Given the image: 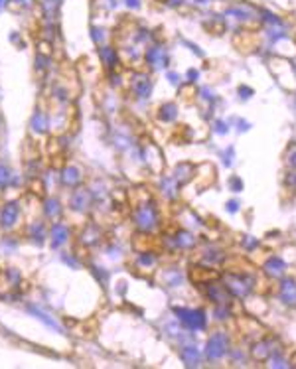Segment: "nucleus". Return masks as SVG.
I'll return each mask as SVG.
<instances>
[{
	"instance_id": "14",
	"label": "nucleus",
	"mask_w": 296,
	"mask_h": 369,
	"mask_svg": "<svg viewBox=\"0 0 296 369\" xmlns=\"http://www.w3.org/2000/svg\"><path fill=\"white\" fill-rule=\"evenodd\" d=\"M147 61L154 67H162L166 65V51L160 46H154L147 51Z\"/></svg>"
},
{
	"instance_id": "1",
	"label": "nucleus",
	"mask_w": 296,
	"mask_h": 369,
	"mask_svg": "<svg viewBox=\"0 0 296 369\" xmlns=\"http://www.w3.org/2000/svg\"><path fill=\"white\" fill-rule=\"evenodd\" d=\"M223 286L235 298H247L255 288V278L243 271H229L223 277Z\"/></svg>"
},
{
	"instance_id": "3",
	"label": "nucleus",
	"mask_w": 296,
	"mask_h": 369,
	"mask_svg": "<svg viewBox=\"0 0 296 369\" xmlns=\"http://www.w3.org/2000/svg\"><path fill=\"white\" fill-rule=\"evenodd\" d=\"M174 314L190 332H201L207 326L205 312L199 308H174Z\"/></svg>"
},
{
	"instance_id": "16",
	"label": "nucleus",
	"mask_w": 296,
	"mask_h": 369,
	"mask_svg": "<svg viewBox=\"0 0 296 369\" xmlns=\"http://www.w3.org/2000/svg\"><path fill=\"white\" fill-rule=\"evenodd\" d=\"M67 235H69L67 227L61 225V223H55V225L51 227V245H53V247H59L61 243L67 241Z\"/></svg>"
},
{
	"instance_id": "21",
	"label": "nucleus",
	"mask_w": 296,
	"mask_h": 369,
	"mask_svg": "<svg viewBox=\"0 0 296 369\" xmlns=\"http://www.w3.org/2000/svg\"><path fill=\"white\" fill-rule=\"evenodd\" d=\"M81 180V174L75 170V168H67L65 174H63V182L67 185H75L77 182Z\"/></svg>"
},
{
	"instance_id": "24",
	"label": "nucleus",
	"mask_w": 296,
	"mask_h": 369,
	"mask_svg": "<svg viewBox=\"0 0 296 369\" xmlns=\"http://www.w3.org/2000/svg\"><path fill=\"white\" fill-rule=\"evenodd\" d=\"M46 211H48V215H49V217H53V215H59V203H57L55 199H48Z\"/></svg>"
},
{
	"instance_id": "35",
	"label": "nucleus",
	"mask_w": 296,
	"mask_h": 369,
	"mask_svg": "<svg viewBox=\"0 0 296 369\" xmlns=\"http://www.w3.org/2000/svg\"><path fill=\"white\" fill-rule=\"evenodd\" d=\"M287 182H289V185H296V172H293V176L287 178Z\"/></svg>"
},
{
	"instance_id": "34",
	"label": "nucleus",
	"mask_w": 296,
	"mask_h": 369,
	"mask_svg": "<svg viewBox=\"0 0 296 369\" xmlns=\"http://www.w3.org/2000/svg\"><path fill=\"white\" fill-rule=\"evenodd\" d=\"M197 77H199V73H197L196 69H190V71H188V81L194 83V81H197Z\"/></svg>"
},
{
	"instance_id": "20",
	"label": "nucleus",
	"mask_w": 296,
	"mask_h": 369,
	"mask_svg": "<svg viewBox=\"0 0 296 369\" xmlns=\"http://www.w3.org/2000/svg\"><path fill=\"white\" fill-rule=\"evenodd\" d=\"M180 185L176 184V180L174 178H164L162 180V193L166 195V197H176V189H178Z\"/></svg>"
},
{
	"instance_id": "11",
	"label": "nucleus",
	"mask_w": 296,
	"mask_h": 369,
	"mask_svg": "<svg viewBox=\"0 0 296 369\" xmlns=\"http://www.w3.org/2000/svg\"><path fill=\"white\" fill-rule=\"evenodd\" d=\"M196 243H197V237H196V235H192V233H190V231H186V229L176 231V235L172 237V245H174L176 249L190 251V249H194V247H196Z\"/></svg>"
},
{
	"instance_id": "23",
	"label": "nucleus",
	"mask_w": 296,
	"mask_h": 369,
	"mask_svg": "<svg viewBox=\"0 0 296 369\" xmlns=\"http://www.w3.org/2000/svg\"><path fill=\"white\" fill-rule=\"evenodd\" d=\"M229 308H227V304H217V308H215V318L217 320H227L229 318Z\"/></svg>"
},
{
	"instance_id": "29",
	"label": "nucleus",
	"mask_w": 296,
	"mask_h": 369,
	"mask_svg": "<svg viewBox=\"0 0 296 369\" xmlns=\"http://www.w3.org/2000/svg\"><path fill=\"white\" fill-rule=\"evenodd\" d=\"M253 95V89H249V87H239V97L241 99H249Z\"/></svg>"
},
{
	"instance_id": "2",
	"label": "nucleus",
	"mask_w": 296,
	"mask_h": 369,
	"mask_svg": "<svg viewBox=\"0 0 296 369\" xmlns=\"http://www.w3.org/2000/svg\"><path fill=\"white\" fill-rule=\"evenodd\" d=\"M135 223L141 231L152 233L158 227V209L152 201H145L135 209Z\"/></svg>"
},
{
	"instance_id": "27",
	"label": "nucleus",
	"mask_w": 296,
	"mask_h": 369,
	"mask_svg": "<svg viewBox=\"0 0 296 369\" xmlns=\"http://www.w3.org/2000/svg\"><path fill=\"white\" fill-rule=\"evenodd\" d=\"M229 185H231L233 191H241V189H243V180L237 178V176H233V178L229 180Z\"/></svg>"
},
{
	"instance_id": "33",
	"label": "nucleus",
	"mask_w": 296,
	"mask_h": 369,
	"mask_svg": "<svg viewBox=\"0 0 296 369\" xmlns=\"http://www.w3.org/2000/svg\"><path fill=\"white\" fill-rule=\"evenodd\" d=\"M6 180H8V170L4 166H0V187L6 184Z\"/></svg>"
},
{
	"instance_id": "4",
	"label": "nucleus",
	"mask_w": 296,
	"mask_h": 369,
	"mask_svg": "<svg viewBox=\"0 0 296 369\" xmlns=\"http://www.w3.org/2000/svg\"><path fill=\"white\" fill-rule=\"evenodd\" d=\"M227 352H229V336H227L223 330L213 332V334L209 336V340H207V346H205V356H207V360L217 362V360H221Z\"/></svg>"
},
{
	"instance_id": "31",
	"label": "nucleus",
	"mask_w": 296,
	"mask_h": 369,
	"mask_svg": "<svg viewBox=\"0 0 296 369\" xmlns=\"http://www.w3.org/2000/svg\"><path fill=\"white\" fill-rule=\"evenodd\" d=\"M231 158H233V146H229V152H223V162L227 166H231V162H233Z\"/></svg>"
},
{
	"instance_id": "12",
	"label": "nucleus",
	"mask_w": 296,
	"mask_h": 369,
	"mask_svg": "<svg viewBox=\"0 0 296 369\" xmlns=\"http://www.w3.org/2000/svg\"><path fill=\"white\" fill-rule=\"evenodd\" d=\"M180 358L188 368H197L199 366V350L196 346H182L180 348Z\"/></svg>"
},
{
	"instance_id": "30",
	"label": "nucleus",
	"mask_w": 296,
	"mask_h": 369,
	"mask_svg": "<svg viewBox=\"0 0 296 369\" xmlns=\"http://www.w3.org/2000/svg\"><path fill=\"white\" fill-rule=\"evenodd\" d=\"M199 93H201V99H205V101H211V99H213V91H211L209 87H203Z\"/></svg>"
},
{
	"instance_id": "28",
	"label": "nucleus",
	"mask_w": 296,
	"mask_h": 369,
	"mask_svg": "<svg viewBox=\"0 0 296 369\" xmlns=\"http://www.w3.org/2000/svg\"><path fill=\"white\" fill-rule=\"evenodd\" d=\"M213 131H215L217 135H225V133L229 131V125H225L223 121H217V123H215V127H213Z\"/></svg>"
},
{
	"instance_id": "6",
	"label": "nucleus",
	"mask_w": 296,
	"mask_h": 369,
	"mask_svg": "<svg viewBox=\"0 0 296 369\" xmlns=\"http://www.w3.org/2000/svg\"><path fill=\"white\" fill-rule=\"evenodd\" d=\"M205 286V294H207V298L211 300V302H215V304H227L229 302V292H227V288L223 286V284H219V282H215V280H209L207 284H203Z\"/></svg>"
},
{
	"instance_id": "26",
	"label": "nucleus",
	"mask_w": 296,
	"mask_h": 369,
	"mask_svg": "<svg viewBox=\"0 0 296 369\" xmlns=\"http://www.w3.org/2000/svg\"><path fill=\"white\" fill-rule=\"evenodd\" d=\"M287 162H289V166H291V168H295V170H296V144H293V146L289 148Z\"/></svg>"
},
{
	"instance_id": "36",
	"label": "nucleus",
	"mask_w": 296,
	"mask_h": 369,
	"mask_svg": "<svg viewBox=\"0 0 296 369\" xmlns=\"http://www.w3.org/2000/svg\"><path fill=\"white\" fill-rule=\"evenodd\" d=\"M168 77H170V81H172V83H178V75H176V73H170Z\"/></svg>"
},
{
	"instance_id": "17",
	"label": "nucleus",
	"mask_w": 296,
	"mask_h": 369,
	"mask_svg": "<svg viewBox=\"0 0 296 369\" xmlns=\"http://www.w3.org/2000/svg\"><path fill=\"white\" fill-rule=\"evenodd\" d=\"M178 117V107L174 103H166L160 107V113H158V119L162 123H172L174 119Z\"/></svg>"
},
{
	"instance_id": "7",
	"label": "nucleus",
	"mask_w": 296,
	"mask_h": 369,
	"mask_svg": "<svg viewBox=\"0 0 296 369\" xmlns=\"http://www.w3.org/2000/svg\"><path fill=\"white\" fill-rule=\"evenodd\" d=\"M225 16H231L239 22H249V20H255L259 16V12L255 8H251L249 4H237V6H231L225 10Z\"/></svg>"
},
{
	"instance_id": "13",
	"label": "nucleus",
	"mask_w": 296,
	"mask_h": 369,
	"mask_svg": "<svg viewBox=\"0 0 296 369\" xmlns=\"http://www.w3.org/2000/svg\"><path fill=\"white\" fill-rule=\"evenodd\" d=\"M18 215H20V207L16 203H6V207L2 209V215H0V221L4 227H12L18 221Z\"/></svg>"
},
{
	"instance_id": "8",
	"label": "nucleus",
	"mask_w": 296,
	"mask_h": 369,
	"mask_svg": "<svg viewBox=\"0 0 296 369\" xmlns=\"http://www.w3.org/2000/svg\"><path fill=\"white\" fill-rule=\"evenodd\" d=\"M196 172H197V166H194L192 162H180L176 168H174V180H176V184L180 185H186L194 176H196Z\"/></svg>"
},
{
	"instance_id": "9",
	"label": "nucleus",
	"mask_w": 296,
	"mask_h": 369,
	"mask_svg": "<svg viewBox=\"0 0 296 369\" xmlns=\"http://www.w3.org/2000/svg\"><path fill=\"white\" fill-rule=\"evenodd\" d=\"M263 271L267 277L271 278H281L285 273H287V263L281 259V257H269L263 265Z\"/></svg>"
},
{
	"instance_id": "15",
	"label": "nucleus",
	"mask_w": 296,
	"mask_h": 369,
	"mask_svg": "<svg viewBox=\"0 0 296 369\" xmlns=\"http://www.w3.org/2000/svg\"><path fill=\"white\" fill-rule=\"evenodd\" d=\"M133 89L139 97H148L150 91H152V83H150V77L148 75H137V79L133 81Z\"/></svg>"
},
{
	"instance_id": "19",
	"label": "nucleus",
	"mask_w": 296,
	"mask_h": 369,
	"mask_svg": "<svg viewBox=\"0 0 296 369\" xmlns=\"http://www.w3.org/2000/svg\"><path fill=\"white\" fill-rule=\"evenodd\" d=\"M201 259H203L207 265H217V263H221V261L225 259V255H223L219 249H215V247H213V249H207V251L203 253V257H201Z\"/></svg>"
},
{
	"instance_id": "18",
	"label": "nucleus",
	"mask_w": 296,
	"mask_h": 369,
	"mask_svg": "<svg viewBox=\"0 0 296 369\" xmlns=\"http://www.w3.org/2000/svg\"><path fill=\"white\" fill-rule=\"evenodd\" d=\"M71 205H73L75 209H87V205H89V191H87V189H77V191H73V195H71Z\"/></svg>"
},
{
	"instance_id": "22",
	"label": "nucleus",
	"mask_w": 296,
	"mask_h": 369,
	"mask_svg": "<svg viewBox=\"0 0 296 369\" xmlns=\"http://www.w3.org/2000/svg\"><path fill=\"white\" fill-rule=\"evenodd\" d=\"M269 360H271V364H269L271 368H291V364H289V362H287V360H285L281 354H277V352H275V354H273Z\"/></svg>"
},
{
	"instance_id": "25",
	"label": "nucleus",
	"mask_w": 296,
	"mask_h": 369,
	"mask_svg": "<svg viewBox=\"0 0 296 369\" xmlns=\"http://www.w3.org/2000/svg\"><path fill=\"white\" fill-rule=\"evenodd\" d=\"M241 245H243L247 251H253L255 247H259V241H257V239H253L251 235H245V237H243V241H241Z\"/></svg>"
},
{
	"instance_id": "10",
	"label": "nucleus",
	"mask_w": 296,
	"mask_h": 369,
	"mask_svg": "<svg viewBox=\"0 0 296 369\" xmlns=\"http://www.w3.org/2000/svg\"><path fill=\"white\" fill-rule=\"evenodd\" d=\"M279 298L287 306H296V280L295 278H285L279 288Z\"/></svg>"
},
{
	"instance_id": "32",
	"label": "nucleus",
	"mask_w": 296,
	"mask_h": 369,
	"mask_svg": "<svg viewBox=\"0 0 296 369\" xmlns=\"http://www.w3.org/2000/svg\"><path fill=\"white\" fill-rule=\"evenodd\" d=\"M225 207H227V211H229V213H235V211L239 209V201H237V199H231V201H229Z\"/></svg>"
},
{
	"instance_id": "5",
	"label": "nucleus",
	"mask_w": 296,
	"mask_h": 369,
	"mask_svg": "<svg viewBox=\"0 0 296 369\" xmlns=\"http://www.w3.org/2000/svg\"><path fill=\"white\" fill-rule=\"evenodd\" d=\"M273 354H275V340H273V338H263V340H259V342L253 346V350H251V358H253L255 362H265V360H269Z\"/></svg>"
}]
</instances>
